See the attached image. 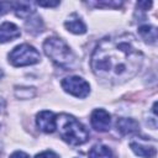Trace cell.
I'll list each match as a JSON object with an SVG mask.
<instances>
[{
  "instance_id": "obj_18",
  "label": "cell",
  "mask_w": 158,
  "mask_h": 158,
  "mask_svg": "<svg viewBox=\"0 0 158 158\" xmlns=\"http://www.w3.org/2000/svg\"><path fill=\"white\" fill-rule=\"evenodd\" d=\"M11 7H12V2H4V1H1L0 2V16L4 15L5 12H7Z\"/></svg>"
},
{
  "instance_id": "obj_13",
  "label": "cell",
  "mask_w": 158,
  "mask_h": 158,
  "mask_svg": "<svg viewBox=\"0 0 158 158\" xmlns=\"http://www.w3.org/2000/svg\"><path fill=\"white\" fill-rule=\"evenodd\" d=\"M12 7L16 16L21 19H28L35 14V9L28 2H12Z\"/></svg>"
},
{
  "instance_id": "obj_8",
  "label": "cell",
  "mask_w": 158,
  "mask_h": 158,
  "mask_svg": "<svg viewBox=\"0 0 158 158\" xmlns=\"http://www.w3.org/2000/svg\"><path fill=\"white\" fill-rule=\"evenodd\" d=\"M21 36L20 28L12 22H4L0 25V43L14 41Z\"/></svg>"
},
{
  "instance_id": "obj_7",
  "label": "cell",
  "mask_w": 158,
  "mask_h": 158,
  "mask_svg": "<svg viewBox=\"0 0 158 158\" xmlns=\"http://www.w3.org/2000/svg\"><path fill=\"white\" fill-rule=\"evenodd\" d=\"M36 125L42 132L52 133L57 128V116L52 111L43 110L36 116Z\"/></svg>"
},
{
  "instance_id": "obj_20",
  "label": "cell",
  "mask_w": 158,
  "mask_h": 158,
  "mask_svg": "<svg viewBox=\"0 0 158 158\" xmlns=\"http://www.w3.org/2000/svg\"><path fill=\"white\" fill-rule=\"evenodd\" d=\"M96 6H111V7H117L120 5H122V2H107V1H102V2H96Z\"/></svg>"
},
{
  "instance_id": "obj_23",
  "label": "cell",
  "mask_w": 158,
  "mask_h": 158,
  "mask_svg": "<svg viewBox=\"0 0 158 158\" xmlns=\"http://www.w3.org/2000/svg\"><path fill=\"white\" fill-rule=\"evenodd\" d=\"M2 78V70H1V68H0V79Z\"/></svg>"
},
{
  "instance_id": "obj_14",
  "label": "cell",
  "mask_w": 158,
  "mask_h": 158,
  "mask_svg": "<svg viewBox=\"0 0 158 158\" xmlns=\"http://www.w3.org/2000/svg\"><path fill=\"white\" fill-rule=\"evenodd\" d=\"M89 158H112V152L107 146L95 144L89 151Z\"/></svg>"
},
{
  "instance_id": "obj_21",
  "label": "cell",
  "mask_w": 158,
  "mask_h": 158,
  "mask_svg": "<svg viewBox=\"0 0 158 158\" xmlns=\"http://www.w3.org/2000/svg\"><path fill=\"white\" fill-rule=\"evenodd\" d=\"M10 158H30V157H28V154H26L25 152L16 151V152H14V153L10 156Z\"/></svg>"
},
{
  "instance_id": "obj_15",
  "label": "cell",
  "mask_w": 158,
  "mask_h": 158,
  "mask_svg": "<svg viewBox=\"0 0 158 158\" xmlns=\"http://www.w3.org/2000/svg\"><path fill=\"white\" fill-rule=\"evenodd\" d=\"M15 95L19 99H31L36 95V90L35 88H30V86H16L15 89Z\"/></svg>"
},
{
  "instance_id": "obj_12",
  "label": "cell",
  "mask_w": 158,
  "mask_h": 158,
  "mask_svg": "<svg viewBox=\"0 0 158 158\" xmlns=\"http://www.w3.org/2000/svg\"><path fill=\"white\" fill-rule=\"evenodd\" d=\"M138 33H139L141 38L144 40V42H147L149 44H154L157 42V28L154 26H151V25L139 26Z\"/></svg>"
},
{
  "instance_id": "obj_9",
  "label": "cell",
  "mask_w": 158,
  "mask_h": 158,
  "mask_svg": "<svg viewBox=\"0 0 158 158\" xmlns=\"http://www.w3.org/2000/svg\"><path fill=\"white\" fill-rule=\"evenodd\" d=\"M116 128H117V131L121 135L126 136V135L136 133L139 130V125H138V122L135 118H131V117H120L116 121Z\"/></svg>"
},
{
  "instance_id": "obj_11",
  "label": "cell",
  "mask_w": 158,
  "mask_h": 158,
  "mask_svg": "<svg viewBox=\"0 0 158 158\" xmlns=\"http://www.w3.org/2000/svg\"><path fill=\"white\" fill-rule=\"evenodd\" d=\"M131 149L133 151V153L138 157L142 158H152L156 156V148L154 147H149L146 146L143 143H138V142H131L130 143Z\"/></svg>"
},
{
  "instance_id": "obj_3",
  "label": "cell",
  "mask_w": 158,
  "mask_h": 158,
  "mask_svg": "<svg viewBox=\"0 0 158 158\" xmlns=\"http://www.w3.org/2000/svg\"><path fill=\"white\" fill-rule=\"evenodd\" d=\"M43 51L46 56L52 59L58 67L64 69H73L77 65V58L70 47L60 38L49 37L43 42Z\"/></svg>"
},
{
  "instance_id": "obj_19",
  "label": "cell",
  "mask_w": 158,
  "mask_h": 158,
  "mask_svg": "<svg viewBox=\"0 0 158 158\" xmlns=\"http://www.w3.org/2000/svg\"><path fill=\"white\" fill-rule=\"evenodd\" d=\"M37 5L44 6V7H56L59 5V1H38Z\"/></svg>"
},
{
  "instance_id": "obj_16",
  "label": "cell",
  "mask_w": 158,
  "mask_h": 158,
  "mask_svg": "<svg viewBox=\"0 0 158 158\" xmlns=\"http://www.w3.org/2000/svg\"><path fill=\"white\" fill-rule=\"evenodd\" d=\"M26 26H27V31L32 32V33H37V32L42 31V21H41L40 17H36V19L28 17L27 22H26Z\"/></svg>"
},
{
  "instance_id": "obj_6",
  "label": "cell",
  "mask_w": 158,
  "mask_h": 158,
  "mask_svg": "<svg viewBox=\"0 0 158 158\" xmlns=\"http://www.w3.org/2000/svg\"><path fill=\"white\" fill-rule=\"evenodd\" d=\"M90 122L94 130L99 132H106L109 131L110 125H111V116L104 109H95L91 112Z\"/></svg>"
},
{
  "instance_id": "obj_5",
  "label": "cell",
  "mask_w": 158,
  "mask_h": 158,
  "mask_svg": "<svg viewBox=\"0 0 158 158\" xmlns=\"http://www.w3.org/2000/svg\"><path fill=\"white\" fill-rule=\"evenodd\" d=\"M62 88L64 89V91L69 93L73 96L77 98H86L90 93V85L86 80H84L80 77H67L62 80Z\"/></svg>"
},
{
  "instance_id": "obj_17",
  "label": "cell",
  "mask_w": 158,
  "mask_h": 158,
  "mask_svg": "<svg viewBox=\"0 0 158 158\" xmlns=\"http://www.w3.org/2000/svg\"><path fill=\"white\" fill-rule=\"evenodd\" d=\"M35 158H59L57 153H54L53 151H44L40 154H37Z\"/></svg>"
},
{
  "instance_id": "obj_1",
  "label": "cell",
  "mask_w": 158,
  "mask_h": 158,
  "mask_svg": "<svg viewBox=\"0 0 158 158\" xmlns=\"http://www.w3.org/2000/svg\"><path fill=\"white\" fill-rule=\"evenodd\" d=\"M142 63L143 53L131 33L102 38L96 44L90 60L93 73L110 84H121L133 78Z\"/></svg>"
},
{
  "instance_id": "obj_4",
  "label": "cell",
  "mask_w": 158,
  "mask_h": 158,
  "mask_svg": "<svg viewBox=\"0 0 158 158\" xmlns=\"http://www.w3.org/2000/svg\"><path fill=\"white\" fill-rule=\"evenodd\" d=\"M41 60V56L38 51L27 43H22L16 46L9 53V62L14 67H26L36 64Z\"/></svg>"
},
{
  "instance_id": "obj_2",
  "label": "cell",
  "mask_w": 158,
  "mask_h": 158,
  "mask_svg": "<svg viewBox=\"0 0 158 158\" xmlns=\"http://www.w3.org/2000/svg\"><path fill=\"white\" fill-rule=\"evenodd\" d=\"M57 128L59 131L60 138L70 146H80L89 139V132L85 126L72 115H58Z\"/></svg>"
},
{
  "instance_id": "obj_22",
  "label": "cell",
  "mask_w": 158,
  "mask_h": 158,
  "mask_svg": "<svg viewBox=\"0 0 158 158\" xmlns=\"http://www.w3.org/2000/svg\"><path fill=\"white\" fill-rule=\"evenodd\" d=\"M5 106H6V102H5V100L0 96V112H2V111L5 110Z\"/></svg>"
},
{
  "instance_id": "obj_10",
  "label": "cell",
  "mask_w": 158,
  "mask_h": 158,
  "mask_svg": "<svg viewBox=\"0 0 158 158\" xmlns=\"http://www.w3.org/2000/svg\"><path fill=\"white\" fill-rule=\"evenodd\" d=\"M64 26L65 28L72 32V33H75V35H83L86 32V26L85 23L83 22V20L77 15V14H72L69 16V19L64 22Z\"/></svg>"
}]
</instances>
